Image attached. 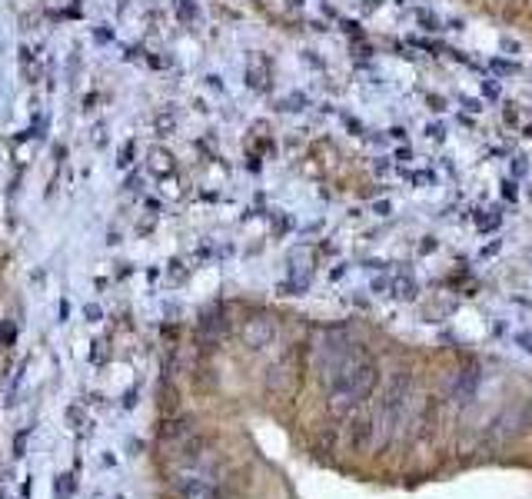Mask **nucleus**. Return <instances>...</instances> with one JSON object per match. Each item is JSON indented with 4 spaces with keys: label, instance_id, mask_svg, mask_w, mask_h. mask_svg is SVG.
I'll list each match as a JSON object with an SVG mask.
<instances>
[{
    "label": "nucleus",
    "instance_id": "1",
    "mask_svg": "<svg viewBox=\"0 0 532 499\" xmlns=\"http://www.w3.org/2000/svg\"><path fill=\"white\" fill-rule=\"evenodd\" d=\"M73 486H77L73 473H60V476L54 479V496L57 499H70V496H73Z\"/></svg>",
    "mask_w": 532,
    "mask_h": 499
},
{
    "label": "nucleus",
    "instance_id": "2",
    "mask_svg": "<svg viewBox=\"0 0 532 499\" xmlns=\"http://www.w3.org/2000/svg\"><path fill=\"white\" fill-rule=\"evenodd\" d=\"M80 423H83V410H80V406H70V410H66V426H70V429H80Z\"/></svg>",
    "mask_w": 532,
    "mask_h": 499
},
{
    "label": "nucleus",
    "instance_id": "3",
    "mask_svg": "<svg viewBox=\"0 0 532 499\" xmlns=\"http://www.w3.org/2000/svg\"><path fill=\"white\" fill-rule=\"evenodd\" d=\"M23 449H27V432H17V436H13V456L20 459Z\"/></svg>",
    "mask_w": 532,
    "mask_h": 499
},
{
    "label": "nucleus",
    "instance_id": "4",
    "mask_svg": "<svg viewBox=\"0 0 532 499\" xmlns=\"http://www.w3.org/2000/svg\"><path fill=\"white\" fill-rule=\"evenodd\" d=\"M0 340H3V343H13V326H10V323H3V330H0Z\"/></svg>",
    "mask_w": 532,
    "mask_h": 499
}]
</instances>
